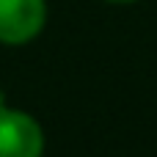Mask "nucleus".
<instances>
[{"mask_svg":"<svg viewBox=\"0 0 157 157\" xmlns=\"http://www.w3.org/2000/svg\"><path fill=\"white\" fill-rule=\"evenodd\" d=\"M0 108H6V94H3V88H0Z\"/></svg>","mask_w":157,"mask_h":157,"instance_id":"4","label":"nucleus"},{"mask_svg":"<svg viewBox=\"0 0 157 157\" xmlns=\"http://www.w3.org/2000/svg\"><path fill=\"white\" fill-rule=\"evenodd\" d=\"M44 130L41 124L17 108H0V157H41Z\"/></svg>","mask_w":157,"mask_h":157,"instance_id":"2","label":"nucleus"},{"mask_svg":"<svg viewBox=\"0 0 157 157\" xmlns=\"http://www.w3.org/2000/svg\"><path fill=\"white\" fill-rule=\"evenodd\" d=\"M105 3H113V6H130V3H138V0H105Z\"/></svg>","mask_w":157,"mask_h":157,"instance_id":"3","label":"nucleus"},{"mask_svg":"<svg viewBox=\"0 0 157 157\" xmlns=\"http://www.w3.org/2000/svg\"><path fill=\"white\" fill-rule=\"evenodd\" d=\"M47 25V0H0V44L33 41Z\"/></svg>","mask_w":157,"mask_h":157,"instance_id":"1","label":"nucleus"}]
</instances>
